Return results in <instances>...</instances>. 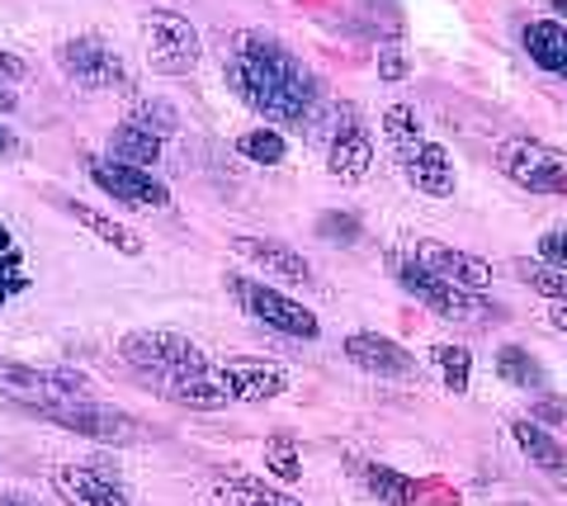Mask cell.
<instances>
[{
    "instance_id": "obj_1",
    "label": "cell",
    "mask_w": 567,
    "mask_h": 506,
    "mask_svg": "<svg viewBox=\"0 0 567 506\" xmlns=\"http://www.w3.org/2000/svg\"><path fill=\"white\" fill-rule=\"evenodd\" d=\"M227 85L237 91L246 110L284 128H308L322 104V85L293 58L279 39L260 29H246L237 39V52L227 58Z\"/></svg>"
},
{
    "instance_id": "obj_2",
    "label": "cell",
    "mask_w": 567,
    "mask_h": 506,
    "mask_svg": "<svg viewBox=\"0 0 567 506\" xmlns=\"http://www.w3.org/2000/svg\"><path fill=\"white\" fill-rule=\"evenodd\" d=\"M118 355L152 383L156 393H171L175 383H194V379H213L208 355L181 331H128L118 345Z\"/></svg>"
},
{
    "instance_id": "obj_3",
    "label": "cell",
    "mask_w": 567,
    "mask_h": 506,
    "mask_svg": "<svg viewBox=\"0 0 567 506\" xmlns=\"http://www.w3.org/2000/svg\"><path fill=\"white\" fill-rule=\"evenodd\" d=\"M0 393L24 403L29 412H43L52 403H76V397H91V383L76 370H43V364H20L0 355Z\"/></svg>"
},
{
    "instance_id": "obj_4",
    "label": "cell",
    "mask_w": 567,
    "mask_h": 506,
    "mask_svg": "<svg viewBox=\"0 0 567 506\" xmlns=\"http://www.w3.org/2000/svg\"><path fill=\"white\" fill-rule=\"evenodd\" d=\"M227 289H233V299L251 312L256 322L279 331V337H298V341H317V337H322L317 312L303 308L298 299H289V293H279L270 285H256V279H246V275H227Z\"/></svg>"
},
{
    "instance_id": "obj_5",
    "label": "cell",
    "mask_w": 567,
    "mask_h": 506,
    "mask_svg": "<svg viewBox=\"0 0 567 506\" xmlns=\"http://www.w3.org/2000/svg\"><path fill=\"white\" fill-rule=\"evenodd\" d=\"M204 58V39L185 14L152 10L147 14V66L156 76H185Z\"/></svg>"
},
{
    "instance_id": "obj_6",
    "label": "cell",
    "mask_w": 567,
    "mask_h": 506,
    "mask_svg": "<svg viewBox=\"0 0 567 506\" xmlns=\"http://www.w3.org/2000/svg\"><path fill=\"white\" fill-rule=\"evenodd\" d=\"M39 416H48V422L62 426V431H76V435H91V441H104V445H133V441L147 435V426H142V422H133V416H123V412L104 407V403H95V397L52 403Z\"/></svg>"
},
{
    "instance_id": "obj_7",
    "label": "cell",
    "mask_w": 567,
    "mask_h": 506,
    "mask_svg": "<svg viewBox=\"0 0 567 506\" xmlns=\"http://www.w3.org/2000/svg\"><path fill=\"white\" fill-rule=\"evenodd\" d=\"M369 166H374V133H369L354 104H341L327 137V171L341 185H360L369 176Z\"/></svg>"
},
{
    "instance_id": "obj_8",
    "label": "cell",
    "mask_w": 567,
    "mask_h": 506,
    "mask_svg": "<svg viewBox=\"0 0 567 506\" xmlns=\"http://www.w3.org/2000/svg\"><path fill=\"white\" fill-rule=\"evenodd\" d=\"M58 66L76 85H85V91H118V85H128V66H123V58L100 39V33L66 39L58 48Z\"/></svg>"
},
{
    "instance_id": "obj_9",
    "label": "cell",
    "mask_w": 567,
    "mask_h": 506,
    "mask_svg": "<svg viewBox=\"0 0 567 506\" xmlns=\"http://www.w3.org/2000/svg\"><path fill=\"white\" fill-rule=\"evenodd\" d=\"M502 171L520 189H529V195H563V189H567V162L554 147L529 143V137L502 147Z\"/></svg>"
},
{
    "instance_id": "obj_10",
    "label": "cell",
    "mask_w": 567,
    "mask_h": 506,
    "mask_svg": "<svg viewBox=\"0 0 567 506\" xmlns=\"http://www.w3.org/2000/svg\"><path fill=\"white\" fill-rule=\"evenodd\" d=\"M393 270H398V285L412 293L416 303H425L431 312H440V318H454V322H458V318H473V312H477V293H473V289H458V285H450V279L431 275L416 256H402Z\"/></svg>"
},
{
    "instance_id": "obj_11",
    "label": "cell",
    "mask_w": 567,
    "mask_h": 506,
    "mask_svg": "<svg viewBox=\"0 0 567 506\" xmlns=\"http://www.w3.org/2000/svg\"><path fill=\"white\" fill-rule=\"evenodd\" d=\"M91 180L110 199L128 204V208H166L171 204V189L156 180L147 166H128V162H114V156H95V162H91Z\"/></svg>"
},
{
    "instance_id": "obj_12",
    "label": "cell",
    "mask_w": 567,
    "mask_h": 506,
    "mask_svg": "<svg viewBox=\"0 0 567 506\" xmlns=\"http://www.w3.org/2000/svg\"><path fill=\"white\" fill-rule=\"evenodd\" d=\"M52 487L66 506H133L123 478L104 464H62L52 474Z\"/></svg>"
},
{
    "instance_id": "obj_13",
    "label": "cell",
    "mask_w": 567,
    "mask_h": 506,
    "mask_svg": "<svg viewBox=\"0 0 567 506\" xmlns=\"http://www.w3.org/2000/svg\"><path fill=\"white\" fill-rule=\"evenodd\" d=\"M218 379L227 397H237V403H270L289 389V374L279 370L275 360H260V355H233L218 364Z\"/></svg>"
},
{
    "instance_id": "obj_14",
    "label": "cell",
    "mask_w": 567,
    "mask_h": 506,
    "mask_svg": "<svg viewBox=\"0 0 567 506\" xmlns=\"http://www.w3.org/2000/svg\"><path fill=\"white\" fill-rule=\"evenodd\" d=\"M398 156V166H402V176L412 180L421 195H431V199H450L454 195V162H450V152L431 143V137H416V143H406Z\"/></svg>"
},
{
    "instance_id": "obj_15",
    "label": "cell",
    "mask_w": 567,
    "mask_h": 506,
    "mask_svg": "<svg viewBox=\"0 0 567 506\" xmlns=\"http://www.w3.org/2000/svg\"><path fill=\"white\" fill-rule=\"evenodd\" d=\"M346 360L364 374H379V379H412L416 374V360L412 351H402L398 341L379 337V331H350L346 337Z\"/></svg>"
},
{
    "instance_id": "obj_16",
    "label": "cell",
    "mask_w": 567,
    "mask_h": 506,
    "mask_svg": "<svg viewBox=\"0 0 567 506\" xmlns=\"http://www.w3.org/2000/svg\"><path fill=\"white\" fill-rule=\"evenodd\" d=\"M412 256H416L431 275L450 279V285H458V289H473V293H477V289L492 285V266H487V260H477V256L458 251V247H445V241H416Z\"/></svg>"
},
{
    "instance_id": "obj_17",
    "label": "cell",
    "mask_w": 567,
    "mask_h": 506,
    "mask_svg": "<svg viewBox=\"0 0 567 506\" xmlns=\"http://www.w3.org/2000/svg\"><path fill=\"white\" fill-rule=\"evenodd\" d=\"M237 256H246L251 266L270 270V275H279V279H289V285H308V279H312L308 260L298 256L293 247L275 241V237H237Z\"/></svg>"
},
{
    "instance_id": "obj_18",
    "label": "cell",
    "mask_w": 567,
    "mask_h": 506,
    "mask_svg": "<svg viewBox=\"0 0 567 506\" xmlns=\"http://www.w3.org/2000/svg\"><path fill=\"white\" fill-rule=\"evenodd\" d=\"M520 43L529 52V62L544 66L548 76H563L567 81V24L563 20H535V24H525Z\"/></svg>"
},
{
    "instance_id": "obj_19",
    "label": "cell",
    "mask_w": 567,
    "mask_h": 506,
    "mask_svg": "<svg viewBox=\"0 0 567 506\" xmlns=\"http://www.w3.org/2000/svg\"><path fill=\"white\" fill-rule=\"evenodd\" d=\"M62 208L71 218L81 223L85 233H95L104 247H114L118 256H142V247H147V241H142L133 228H123L118 218H110V214H100V208H91V204H81V199H62Z\"/></svg>"
},
{
    "instance_id": "obj_20",
    "label": "cell",
    "mask_w": 567,
    "mask_h": 506,
    "mask_svg": "<svg viewBox=\"0 0 567 506\" xmlns=\"http://www.w3.org/2000/svg\"><path fill=\"white\" fill-rule=\"evenodd\" d=\"M511 435H516L520 455L535 464V468H548V474H558V468L567 464V445H558V435L544 431V422H535V416L516 422V426H511Z\"/></svg>"
},
{
    "instance_id": "obj_21",
    "label": "cell",
    "mask_w": 567,
    "mask_h": 506,
    "mask_svg": "<svg viewBox=\"0 0 567 506\" xmlns=\"http://www.w3.org/2000/svg\"><path fill=\"white\" fill-rule=\"evenodd\" d=\"M218 497L223 506H303L289 493H279V487L260 478H246V474H218Z\"/></svg>"
},
{
    "instance_id": "obj_22",
    "label": "cell",
    "mask_w": 567,
    "mask_h": 506,
    "mask_svg": "<svg viewBox=\"0 0 567 506\" xmlns=\"http://www.w3.org/2000/svg\"><path fill=\"white\" fill-rule=\"evenodd\" d=\"M110 156H114V162H128V166H147L152 171L156 162H162V137L123 118V124L110 133Z\"/></svg>"
},
{
    "instance_id": "obj_23",
    "label": "cell",
    "mask_w": 567,
    "mask_h": 506,
    "mask_svg": "<svg viewBox=\"0 0 567 506\" xmlns=\"http://www.w3.org/2000/svg\"><path fill=\"white\" fill-rule=\"evenodd\" d=\"M29 260H24V247H20V237L10 233V223L0 218V303H10V299H20V293L29 289Z\"/></svg>"
},
{
    "instance_id": "obj_24",
    "label": "cell",
    "mask_w": 567,
    "mask_h": 506,
    "mask_svg": "<svg viewBox=\"0 0 567 506\" xmlns=\"http://www.w3.org/2000/svg\"><path fill=\"white\" fill-rule=\"evenodd\" d=\"M364 474V487L374 493L379 502H388V506H412L416 502V478H406V474H398V468H388V464H364L360 468Z\"/></svg>"
},
{
    "instance_id": "obj_25",
    "label": "cell",
    "mask_w": 567,
    "mask_h": 506,
    "mask_svg": "<svg viewBox=\"0 0 567 506\" xmlns=\"http://www.w3.org/2000/svg\"><path fill=\"white\" fill-rule=\"evenodd\" d=\"M496 374H502L506 383H516V389H539L544 383L539 360L529 355L525 345H502V351H496Z\"/></svg>"
},
{
    "instance_id": "obj_26",
    "label": "cell",
    "mask_w": 567,
    "mask_h": 506,
    "mask_svg": "<svg viewBox=\"0 0 567 506\" xmlns=\"http://www.w3.org/2000/svg\"><path fill=\"white\" fill-rule=\"evenodd\" d=\"M265 468H270V474H275L279 483H298V478H303V459H298L293 435L275 431L270 441H265Z\"/></svg>"
},
{
    "instance_id": "obj_27",
    "label": "cell",
    "mask_w": 567,
    "mask_h": 506,
    "mask_svg": "<svg viewBox=\"0 0 567 506\" xmlns=\"http://www.w3.org/2000/svg\"><path fill=\"white\" fill-rule=\"evenodd\" d=\"M383 137H388V147H393V152H402L406 143L425 137L421 118H416V104H388V110H383Z\"/></svg>"
},
{
    "instance_id": "obj_28",
    "label": "cell",
    "mask_w": 567,
    "mask_h": 506,
    "mask_svg": "<svg viewBox=\"0 0 567 506\" xmlns=\"http://www.w3.org/2000/svg\"><path fill=\"white\" fill-rule=\"evenodd\" d=\"M516 275L535 293H544L548 303H567V270H554V266H544V260H520Z\"/></svg>"
},
{
    "instance_id": "obj_29",
    "label": "cell",
    "mask_w": 567,
    "mask_h": 506,
    "mask_svg": "<svg viewBox=\"0 0 567 506\" xmlns=\"http://www.w3.org/2000/svg\"><path fill=\"white\" fill-rule=\"evenodd\" d=\"M431 360L440 364V379H445V389H454V393L468 389V379H473V351H468V345H435Z\"/></svg>"
},
{
    "instance_id": "obj_30",
    "label": "cell",
    "mask_w": 567,
    "mask_h": 506,
    "mask_svg": "<svg viewBox=\"0 0 567 506\" xmlns=\"http://www.w3.org/2000/svg\"><path fill=\"white\" fill-rule=\"evenodd\" d=\"M237 152L251 156V162H260V166H279L284 152H289V143H284L279 128H251V133L237 137Z\"/></svg>"
},
{
    "instance_id": "obj_31",
    "label": "cell",
    "mask_w": 567,
    "mask_h": 506,
    "mask_svg": "<svg viewBox=\"0 0 567 506\" xmlns=\"http://www.w3.org/2000/svg\"><path fill=\"white\" fill-rule=\"evenodd\" d=\"M128 124H137V128H147V133H156L166 143V137L175 133V110L166 100H137V110L128 114Z\"/></svg>"
},
{
    "instance_id": "obj_32",
    "label": "cell",
    "mask_w": 567,
    "mask_h": 506,
    "mask_svg": "<svg viewBox=\"0 0 567 506\" xmlns=\"http://www.w3.org/2000/svg\"><path fill=\"white\" fill-rule=\"evenodd\" d=\"M317 233H322L327 241H354L360 237V218L354 214H322L317 218Z\"/></svg>"
},
{
    "instance_id": "obj_33",
    "label": "cell",
    "mask_w": 567,
    "mask_h": 506,
    "mask_svg": "<svg viewBox=\"0 0 567 506\" xmlns=\"http://www.w3.org/2000/svg\"><path fill=\"white\" fill-rule=\"evenodd\" d=\"M539 260L554 270H567V228H548L539 237Z\"/></svg>"
},
{
    "instance_id": "obj_34",
    "label": "cell",
    "mask_w": 567,
    "mask_h": 506,
    "mask_svg": "<svg viewBox=\"0 0 567 506\" xmlns=\"http://www.w3.org/2000/svg\"><path fill=\"white\" fill-rule=\"evenodd\" d=\"M24 76V58H14V52L0 48V85H10V81H20Z\"/></svg>"
},
{
    "instance_id": "obj_35",
    "label": "cell",
    "mask_w": 567,
    "mask_h": 506,
    "mask_svg": "<svg viewBox=\"0 0 567 506\" xmlns=\"http://www.w3.org/2000/svg\"><path fill=\"white\" fill-rule=\"evenodd\" d=\"M402 76H406V62L398 52H383V81H402Z\"/></svg>"
},
{
    "instance_id": "obj_36",
    "label": "cell",
    "mask_w": 567,
    "mask_h": 506,
    "mask_svg": "<svg viewBox=\"0 0 567 506\" xmlns=\"http://www.w3.org/2000/svg\"><path fill=\"white\" fill-rule=\"evenodd\" d=\"M535 416H539V422H563L567 407H563V403H554V397H544V403L535 407Z\"/></svg>"
},
{
    "instance_id": "obj_37",
    "label": "cell",
    "mask_w": 567,
    "mask_h": 506,
    "mask_svg": "<svg viewBox=\"0 0 567 506\" xmlns=\"http://www.w3.org/2000/svg\"><path fill=\"white\" fill-rule=\"evenodd\" d=\"M0 506H43V502L29 493H0Z\"/></svg>"
},
{
    "instance_id": "obj_38",
    "label": "cell",
    "mask_w": 567,
    "mask_h": 506,
    "mask_svg": "<svg viewBox=\"0 0 567 506\" xmlns=\"http://www.w3.org/2000/svg\"><path fill=\"white\" fill-rule=\"evenodd\" d=\"M14 147H20V137H14V133H10L6 124H0V156H10Z\"/></svg>"
},
{
    "instance_id": "obj_39",
    "label": "cell",
    "mask_w": 567,
    "mask_h": 506,
    "mask_svg": "<svg viewBox=\"0 0 567 506\" xmlns=\"http://www.w3.org/2000/svg\"><path fill=\"white\" fill-rule=\"evenodd\" d=\"M548 322H554L558 331H567V303H554V308H548Z\"/></svg>"
},
{
    "instance_id": "obj_40",
    "label": "cell",
    "mask_w": 567,
    "mask_h": 506,
    "mask_svg": "<svg viewBox=\"0 0 567 506\" xmlns=\"http://www.w3.org/2000/svg\"><path fill=\"white\" fill-rule=\"evenodd\" d=\"M0 114H14V95L6 91V85H0Z\"/></svg>"
},
{
    "instance_id": "obj_41",
    "label": "cell",
    "mask_w": 567,
    "mask_h": 506,
    "mask_svg": "<svg viewBox=\"0 0 567 506\" xmlns=\"http://www.w3.org/2000/svg\"><path fill=\"white\" fill-rule=\"evenodd\" d=\"M548 10H554V14H558V20L567 24V0H548Z\"/></svg>"
}]
</instances>
